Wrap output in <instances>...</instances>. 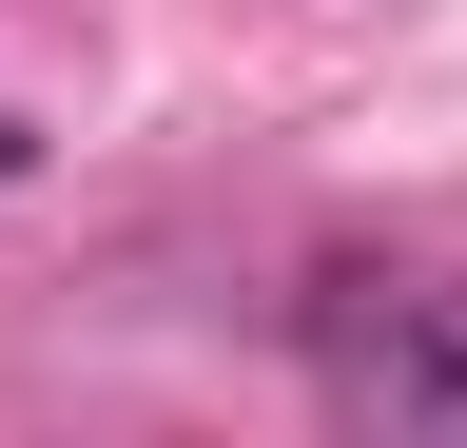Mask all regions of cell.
<instances>
[{
	"label": "cell",
	"instance_id": "1",
	"mask_svg": "<svg viewBox=\"0 0 467 448\" xmlns=\"http://www.w3.org/2000/svg\"><path fill=\"white\" fill-rule=\"evenodd\" d=\"M331 390L389 429H467V293H409V312H350L331 331Z\"/></svg>",
	"mask_w": 467,
	"mask_h": 448
},
{
	"label": "cell",
	"instance_id": "2",
	"mask_svg": "<svg viewBox=\"0 0 467 448\" xmlns=\"http://www.w3.org/2000/svg\"><path fill=\"white\" fill-rule=\"evenodd\" d=\"M0 176H20V137H0Z\"/></svg>",
	"mask_w": 467,
	"mask_h": 448
}]
</instances>
